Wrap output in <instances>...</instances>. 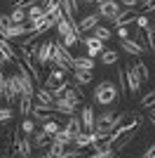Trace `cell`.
Instances as JSON below:
<instances>
[{
  "instance_id": "1",
  "label": "cell",
  "mask_w": 155,
  "mask_h": 158,
  "mask_svg": "<svg viewBox=\"0 0 155 158\" xmlns=\"http://www.w3.org/2000/svg\"><path fill=\"white\" fill-rule=\"evenodd\" d=\"M120 99V90H117L110 80H101L97 85V90H94V102L101 106H110L113 102H117Z\"/></svg>"
},
{
  "instance_id": "2",
  "label": "cell",
  "mask_w": 155,
  "mask_h": 158,
  "mask_svg": "<svg viewBox=\"0 0 155 158\" xmlns=\"http://www.w3.org/2000/svg\"><path fill=\"white\" fill-rule=\"evenodd\" d=\"M73 57L68 52V47L64 43H54V52H52V66H59V69H64V71H73L75 64H73Z\"/></svg>"
},
{
  "instance_id": "3",
  "label": "cell",
  "mask_w": 155,
  "mask_h": 158,
  "mask_svg": "<svg viewBox=\"0 0 155 158\" xmlns=\"http://www.w3.org/2000/svg\"><path fill=\"white\" fill-rule=\"evenodd\" d=\"M139 125H141V116L139 113H120L115 125H113V135H120L125 130H136Z\"/></svg>"
},
{
  "instance_id": "4",
  "label": "cell",
  "mask_w": 155,
  "mask_h": 158,
  "mask_svg": "<svg viewBox=\"0 0 155 158\" xmlns=\"http://www.w3.org/2000/svg\"><path fill=\"white\" fill-rule=\"evenodd\" d=\"M120 12H122V10H120V2H117V0H101V2H99V14H101L103 19L113 21Z\"/></svg>"
},
{
  "instance_id": "5",
  "label": "cell",
  "mask_w": 155,
  "mask_h": 158,
  "mask_svg": "<svg viewBox=\"0 0 155 158\" xmlns=\"http://www.w3.org/2000/svg\"><path fill=\"white\" fill-rule=\"evenodd\" d=\"M125 76H127V87L129 92H139V87H141V76H139V71H136L134 61H129L127 66H125Z\"/></svg>"
},
{
  "instance_id": "6",
  "label": "cell",
  "mask_w": 155,
  "mask_h": 158,
  "mask_svg": "<svg viewBox=\"0 0 155 158\" xmlns=\"http://www.w3.org/2000/svg\"><path fill=\"white\" fill-rule=\"evenodd\" d=\"M115 120H117V116H115L113 111L103 113V116H99V118L94 120V130H99V132H113Z\"/></svg>"
},
{
  "instance_id": "7",
  "label": "cell",
  "mask_w": 155,
  "mask_h": 158,
  "mask_svg": "<svg viewBox=\"0 0 155 158\" xmlns=\"http://www.w3.org/2000/svg\"><path fill=\"white\" fill-rule=\"evenodd\" d=\"M66 73L68 71H64V69H59V66H52V71H50V76L45 78V87H59V85H64L66 83Z\"/></svg>"
},
{
  "instance_id": "8",
  "label": "cell",
  "mask_w": 155,
  "mask_h": 158,
  "mask_svg": "<svg viewBox=\"0 0 155 158\" xmlns=\"http://www.w3.org/2000/svg\"><path fill=\"white\" fill-rule=\"evenodd\" d=\"M19 83H17V73L14 76H10L7 78V85H5V92H2V97H5L7 104H12V102H17L19 99Z\"/></svg>"
},
{
  "instance_id": "9",
  "label": "cell",
  "mask_w": 155,
  "mask_h": 158,
  "mask_svg": "<svg viewBox=\"0 0 155 158\" xmlns=\"http://www.w3.org/2000/svg\"><path fill=\"white\" fill-rule=\"evenodd\" d=\"M134 137H136V130H125V132H120V135H113V139H110V149L120 151V149H125Z\"/></svg>"
},
{
  "instance_id": "10",
  "label": "cell",
  "mask_w": 155,
  "mask_h": 158,
  "mask_svg": "<svg viewBox=\"0 0 155 158\" xmlns=\"http://www.w3.org/2000/svg\"><path fill=\"white\" fill-rule=\"evenodd\" d=\"M28 21H31V28H33L35 33H40V35H42V33H47L52 26H57V24L50 19V14H40V17H35V19H28Z\"/></svg>"
},
{
  "instance_id": "11",
  "label": "cell",
  "mask_w": 155,
  "mask_h": 158,
  "mask_svg": "<svg viewBox=\"0 0 155 158\" xmlns=\"http://www.w3.org/2000/svg\"><path fill=\"white\" fill-rule=\"evenodd\" d=\"M52 52H54V40H42L40 43V47H38V61H40V66L42 64H47V61H52Z\"/></svg>"
},
{
  "instance_id": "12",
  "label": "cell",
  "mask_w": 155,
  "mask_h": 158,
  "mask_svg": "<svg viewBox=\"0 0 155 158\" xmlns=\"http://www.w3.org/2000/svg\"><path fill=\"white\" fill-rule=\"evenodd\" d=\"M82 43L87 45V57H92V59H94L97 54L103 52V40L97 38V35H89V38H85Z\"/></svg>"
},
{
  "instance_id": "13",
  "label": "cell",
  "mask_w": 155,
  "mask_h": 158,
  "mask_svg": "<svg viewBox=\"0 0 155 158\" xmlns=\"http://www.w3.org/2000/svg\"><path fill=\"white\" fill-rule=\"evenodd\" d=\"M110 139H113V132H99V130L92 132V146H94V149H106V146H110Z\"/></svg>"
},
{
  "instance_id": "14",
  "label": "cell",
  "mask_w": 155,
  "mask_h": 158,
  "mask_svg": "<svg viewBox=\"0 0 155 158\" xmlns=\"http://www.w3.org/2000/svg\"><path fill=\"white\" fill-rule=\"evenodd\" d=\"M80 120H82V130L87 132H94V109L92 106H82V111H80Z\"/></svg>"
},
{
  "instance_id": "15",
  "label": "cell",
  "mask_w": 155,
  "mask_h": 158,
  "mask_svg": "<svg viewBox=\"0 0 155 158\" xmlns=\"http://www.w3.org/2000/svg\"><path fill=\"white\" fill-rule=\"evenodd\" d=\"M120 45H122V50L127 54H134V57H141V54H146V50H143L136 40H132V38H122L120 40Z\"/></svg>"
},
{
  "instance_id": "16",
  "label": "cell",
  "mask_w": 155,
  "mask_h": 158,
  "mask_svg": "<svg viewBox=\"0 0 155 158\" xmlns=\"http://www.w3.org/2000/svg\"><path fill=\"white\" fill-rule=\"evenodd\" d=\"M66 102H71V104H82L85 102V92H82V85H78L75 83V87H68V90H66Z\"/></svg>"
},
{
  "instance_id": "17",
  "label": "cell",
  "mask_w": 155,
  "mask_h": 158,
  "mask_svg": "<svg viewBox=\"0 0 155 158\" xmlns=\"http://www.w3.org/2000/svg\"><path fill=\"white\" fill-rule=\"evenodd\" d=\"M99 19H101V14H87V17H82V21L78 24V31L85 33V31H94V26H99Z\"/></svg>"
},
{
  "instance_id": "18",
  "label": "cell",
  "mask_w": 155,
  "mask_h": 158,
  "mask_svg": "<svg viewBox=\"0 0 155 158\" xmlns=\"http://www.w3.org/2000/svg\"><path fill=\"white\" fill-rule=\"evenodd\" d=\"M136 17H139V14L134 12V7H127L125 12H120L115 19H113V24H115V26H127V24H132Z\"/></svg>"
},
{
  "instance_id": "19",
  "label": "cell",
  "mask_w": 155,
  "mask_h": 158,
  "mask_svg": "<svg viewBox=\"0 0 155 158\" xmlns=\"http://www.w3.org/2000/svg\"><path fill=\"white\" fill-rule=\"evenodd\" d=\"M73 78H75L78 85H89L94 76H92L89 69H73Z\"/></svg>"
},
{
  "instance_id": "20",
  "label": "cell",
  "mask_w": 155,
  "mask_h": 158,
  "mask_svg": "<svg viewBox=\"0 0 155 158\" xmlns=\"http://www.w3.org/2000/svg\"><path fill=\"white\" fill-rule=\"evenodd\" d=\"M52 142H54V137H50L45 130H35L33 132V144L40 146V149H45V146H50Z\"/></svg>"
},
{
  "instance_id": "21",
  "label": "cell",
  "mask_w": 155,
  "mask_h": 158,
  "mask_svg": "<svg viewBox=\"0 0 155 158\" xmlns=\"http://www.w3.org/2000/svg\"><path fill=\"white\" fill-rule=\"evenodd\" d=\"M0 52L7 57V61H14L17 57H19V54H17V47H12V45H10V40L2 38V35H0Z\"/></svg>"
},
{
  "instance_id": "22",
  "label": "cell",
  "mask_w": 155,
  "mask_h": 158,
  "mask_svg": "<svg viewBox=\"0 0 155 158\" xmlns=\"http://www.w3.org/2000/svg\"><path fill=\"white\" fill-rule=\"evenodd\" d=\"M19 111H21V116L33 113V94H21L19 97Z\"/></svg>"
},
{
  "instance_id": "23",
  "label": "cell",
  "mask_w": 155,
  "mask_h": 158,
  "mask_svg": "<svg viewBox=\"0 0 155 158\" xmlns=\"http://www.w3.org/2000/svg\"><path fill=\"white\" fill-rule=\"evenodd\" d=\"M54 109H57L59 113H64V116H73V113H75V104L66 102V99H57V102H54Z\"/></svg>"
},
{
  "instance_id": "24",
  "label": "cell",
  "mask_w": 155,
  "mask_h": 158,
  "mask_svg": "<svg viewBox=\"0 0 155 158\" xmlns=\"http://www.w3.org/2000/svg\"><path fill=\"white\" fill-rule=\"evenodd\" d=\"M64 127H66L68 132H71V135H73V139H75V135H78L80 130H82V120H80V118L75 116V113H73V116H68V123H66Z\"/></svg>"
},
{
  "instance_id": "25",
  "label": "cell",
  "mask_w": 155,
  "mask_h": 158,
  "mask_svg": "<svg viewBox=\"0 0 155 158\" xmlns=\"http://www.w3.org/2000/svg\"><path fill=\"white\" fill-rule=\"evenodd\" d=\"M33 97H35V102H42V104H54V97H52L50 87H38Z\"/></svg>"
},
{
  "instance_id": "26",
  "label": "cell",
  "mask_w": 155,
  "mask_h": 158,
  "mask_svg": "<svg viewBox=\"0 0 155 158\" xmlns=\"http://www.w3.org/2000/svg\"><path fill=\"white\" fill-rule=\"evenodd\" d=\"M64 151H66V144H64V142H57V139H54V142L50 144V149L45 151V156H47V158H54V156H64Z\"/></svg>"
},
{
  "instance_id": "27",
  "label": "cell",
  "mask_w": 155,
  "mask_h": 158,
  "mask_svg": "<svg viewBox=\"0 0 155 158\" xmlns=\"http://www.w3.org/2000/svg\"><path fill=\"white\" fill-rule=\"evenodd\" d=\"M75 146H82V149H87V146H92V132H87V130H80L75 135Z\"/></svg>"
},
{
  "instance_id": "28",
  "label": "cell",
  "mask_w": 155,
  "mask_h": 158,
  "mask_svg": "<svg viewBox=\"0 0 155 158\" xmlns=\"http://www.w3.org/2000/svg\"><path fill=\"white\" fill-rule=\"evenodd\" d=\"M14 146H17V135H14V130H10L5 135V149H2V153H5V156L14 153Z\"/></svg>"
},
{
  "instance_id": "29",
  "label": "cell",
  "mask_w": 155,
  "mask_h": 158,
  "mask_svg": "<svg viewBox=\"0 0 155 158\" xmlns=\"http://www.w3.org/2000/svg\"><path fill=\"white\" fill-rule=\"evenodd\" d=\"M57 31H59V35H61V38H64V35H71V33H75V28H73V24L68 19H61L57 24ZM78 35H80V33H78Z\"/></svg>"
},
{
  "instance_id": "30",
  "label": "cell",
  "mask_w": 155,
  "mask_h": 158,
  "mask_svg": "<svg viewBox=\"0 0 155 158\" xmlns=\"http://www.w3.org/2000/svg\"><path fill=\"white\" fill-rule=\"evenodd\" d=\"M73 64H75V69H89V71H94V59L92 57H75L73 59Z\"/></svg>"
},
{
  "instance_id": "31",
  "label": "cell",
  "mask_w": 155,
  "mask_h": 158,
  "mask_svg": "<svg viewBox=\"0 0 155 158\" xmlns=\"http://www.w3.org/2000/svg\"><path fill=\"white\" fill-rule=\"evenodd\" d=\"M134 66H136V71H139V76H141V80H150L148 66L143 64V59H141V57H134Z\"/></svg>"
},
{
  "instance_id": "32",
  "label": "cell",
  "mask_w": 155,
  "mask_h": 158,
  "mask_svg": "<svg viewBox=\"0 0 155 158\" xmlns=\"http://www.w3.org/2000/svg\"><path fill=\"white\" fill-rule=\"evenodd\" d=\"M134 40L143 47V50H146V52H148V38H146V28H139V26H136V31H134Z\"/></svg>"
},
{
  "instance_id": "33",
  "label": "cell",
  "mask_w": 155,
  "mask_h": 158,
  "mask_svg": "<svg viewBox=\"0 0 155 158\" xmlns=\"http://www.w3.org/2000/svg\"><path fill=\"white\" fill-rule=\"evenodd\" d=\"M54 139H57V142H64V144H71V142H73V135L66 130V127H59L57 135H54Z\"/></svg>"
},
{
  "instance_id": "34",
  "label": "cell",
  "mask_w": 155,
  "mask_h": 158,
  "mask_svg": "<svg viewBox=\"0 0 155 158\" xmlns=\"http://www.w3.org/2000/svg\"><path fill=\"white\" fill-rule=\"evenodd\" d=\"M10 17H12V24H24V21L28 19L26 10H21V7H14V12L10 14Z\"/></svg>"
},
{
  "instance_id": "35",
  "label": "cell",
  "mask_w": 155,
  "mask_h": 158,
  "mask_svg": "<svg viewBox=\"0 0 155 158\" xmlns=\"http://www.w3.org/2000/svg\"><path fill=\"white\" fill-rule=\"evenodd\" d=\"M101 61H103V64H115V61H117V52H115V50H103V52H101Z\"/></svg>"
},
{
  "instance_id": "36",
  "label": "cell",
  "mask_w": 155,
  "mask_h": 158,
  "mask_svg": "<svg viewBox=\"0 0 155 158\" xmlns=\"http://www.w3.org/2000/svg\"><path fill=\"white\" fill-rule=\"evenodd\" d=\"M94 35H97V38H101L103 43L113 38V35H110V31H108V28H106V26H101V24H99V26H94Z\"/></svg>"
},
{
  "instance_id": "37",
  "label": "cell",
  "mask_w": 155,
  "mask_h": 158,
  "mask_svg": "<svg viewBox=\"0 0 155 158\" xmlns=\"http://www.w3.org/2000/svg\"><path fill=\"white\" fill-rule=\"evenodd\" d=\"M38 123H47V120H54V111H33Z\"/></svg>"
},
{
  "instance_id": "38",
  "label": "cell",
  "mask_w": 155,
  "mask_h": 158,
  "mask_svg": "<svg viewBox=\"0 0 155 158\" xmlns=\"http://www.w3.org/2000/svg\"><path fill=\"white\" fill-rule=\"evenodd\" d=\"M26 14H28V19H35V17H40V14H45V10H42V2H40V5H35V2H33V5L26 10Z\"/></svg>"
},
{
  "instance_id": "39",
  "label": "cell",
  "mask_w": 155,
  "mask_h": 158,
  "mask_svg": "<svg viewBox=\"0 0 155 158\" xmlns=\"http://www.w3.org/2000/svg\"><path fill=\"white\" fill-rule=\"evenodd\" d=\"M115 149H110V146H106V149H97V151L92 153L94 158H110V156H115Z\"/></svg>"
},
{
  "instance_id": "40",
  "label": "cell",
  "mask_w": 155,
  "mask_h": 158,
  "mask_svg": "<svg viewBox=\"0 0 155 158\" xmlns=\"http://www.w3.org/2000/svg\"><path fill=\"white\" fill-rule=\"evenodd\" d=\"M141 106H143V109H150V106H155V90H150L148 94H143V97H141Z\"/></svg>"
},
{
  "instance_id": "41",
  "label": "cell",
  "mask_w": 155,
  "mask_h": 158,
  "mask_svg": "<svg viewBox=\"0 0 155 158\" xmlns=\"http://www.w3.org/2000/svg\"><path fill=\"white\" fill-rule=\"evenodd\" d=\"M117 90H120V92H129V87H127V76H125V69L117 73Z\"/></svg>"
},
{
  "instance_id": "42",
  "label": "cell",
  "mask_w": 155,
  "mask_h": 158,
  "mask_svg": "<svg viewBox=\"0 0 155 158\" xmlns=\"http://www.w3.org/2000/svg\"><path fill=\"white\" fill-rule=\"evenodd\" d=\"M50 19L54 21V24H59L61 19H66V14H64V10H61V5H59V7H54V10L50 12Z\"/></svg>"
},
{
  "instance_id": "43",
  "label": "cell",
  "mask_w": 155,
  "mask_h": 158,
  "mask_svg": "<svg viewBox=\"0 0 155 158\" xmlns=\"http://www.w3.org/2000/svg\"><path fill=\"white\" fill-rule=\"evenodd\" d=\"M61 125H57V123H54V120H47V123H42V130L47 132V135H50V137H54V135H57V130Z\"/></svg>"
},
{
  "instance_id": "44",
  "label": "cell",
  "mask_w": 155,
  "mask_h": 158,
  "mask_svg": "<svg viewBox=\"0 0 155 158\" xmlns=\"http://www.w3.org/2000/svg\"><path fill=\"white\" fill-rule=\"evenodd\" d=\"M19 127H21V132H24V135H33V132H35V123H33V120H24Z\"/></svg>"
},
{
  "instance_id": "45",
  "label": "cell",
  "mask_w": 155,
  "mask_h": 158,
  "mask_svg": "<svg viewBox=\"0 0 155 158\" xmlns=\"http://www.w3.org/2000/svg\"><path fill=\"white\" fill-rule=\"evenodd\" d=\"M64 156L75 158V156H85V151H82V146H75V149H66V151H64Z\"/></svg>"
},
{
  "instance_id": "46",
  "label": "cell",
  "mask_w": 155,
  "mask_h": 158,
  "mask_svg": "<svg viewBox=\"0 0 155 158\" xmlns=\"http://www.w3.org/2000/svg\"><path fill=\"white\" fill-rule=\"evenodd\" d=\"M78 40H80V35H78V33H71V35H64V45H66V47H71V45H75Z\"/></svg>"
},
{
  "instance_id": "47",
  "label": "cell",
  "mask_w": 155,
  "mask_h": 158,
  "mask_svg": "<svg viewBox=\"0 0 155 158\" xmlns=\"http://www.w3.org/2000/svg\"><path fill=\"white\" fill-rule=\"evenodd\" d=\"M10 118H12V109H10V106L0 109V123H7Z\"/></svg>"
},
{
  "instance_id": "48",
  "label": "cell",
  "mask_w": 155,
  "mask_h": 158,
  "mask_svg": "<svg viewBox=\"0 0 155 158\" xmlns=\"http://www.w3.org/2000/svg\"><path fill=\"white\" fill-rule=\"evenodd\" d=\"M148 24H150V21H148L146 14H139V17H136V26H139V28H146Z\"/></svg>"
},
{
  "instance_id": "49",
  "label": "cell",
  "mask_w": 155,
  "mask_h": 158,
  "mask_svg": "<svg viewBox=\"0 0 155 158\" xmlns=\"http://www.w3.org/2000/svg\"><path fill=\"white\" fill-rule=\"evenodd\" d=\"M10 24H12V17L10 14H0V28H7Z\"/></svg>"
},
{
  "instance_id": "50",
  "label": "cell",
  "mask_w": 155,
  "mask_h": 158,
  "mask_svg": "<svg viewBox=\"0 0 155 158\" xmlns=\"http://www.w3.org/2000/svg\"><path fill=\"white\" fill-rule=\"evenodd\" d=\"M117 38H120V40H122V38H129L127 26H117Z\"/></svg>"
},
{
  "instance_id": "51",
  "label": "cell",
  "mask_w": 155,
  "mask_h": 158,
  "mask_svg": "<svg viewBox=\"0 0 155 158\" xmlns=\"http://www.w3.org/2000/svg\"><path fill=\"white\" fill-rule=\"evenodd\" d=\"M143 10H146V12H153L155 10V0H146V2H143Z\"/></svg>"
},
{
  "instance_id": "52",
  "label": "cell",
  "mask_w": 155,
  "mask_h": 158,
  "mask_svg": "<svg viewBox=\"0 0 155 158\" xmlns=\"http://www.w3.org/2000/svg\"><path fill=\"white\" fill-rule=\"evenodd\" d=\"M143 156H146V158H155V144H153V146H148V149L143 151Z\"/></svg>"
},
{
  "instance_id": "53",
  "label": "cell",
  "mask_w": 155,
  "mask_h": 158,
  "mask_svg": "<svg viewBox=\"0 0 155 158\" xmlns=\"http://www.w3.org/2000/svg\"><path fill=\"white\" fill-rule=\"evenodd\" d=\"M122 2H125L127 7H136V5H139V0H122Z\"/></svg>"
},
{
  "instance_id": "54",
  "label": "cell",
  "mask_w": 155,
  "mask_h": 158,
  "mask_svg": "<svg viewBox=\"0 0 155 158\" xmlns=\"http://www.w3.org/2000/svg\"><path fill=\"white\" fill-rule=\"evenodd\" d=\"M5 64H10V61H7V57L2 52H0V66H5Z\"/></svg>"
},
{
  "instance_id": "55",
  "label": "cell",
  "mask_w": 155,
  "mask_h": 158,
  "mask_svg": "<svg viewBox=\"0 0 155 158\" xmlns=\"http://www.w3.org/2000/svg\"><path fill=\"white\" fill-rule=\"evenodd\" d=\"M148 111H150V120H153V125H155V106H150Z\"/></svg>"
},
{
  "instance_id": "56",
  "label": "cell",
  "mask_w": 155,
  "mask_h": 158,
  "mask_svg": "<svg viewBox=\"0 0 155 158\" xmlns=\"http://www.w3.org/2000/svg\"><path fill=\"white\" fill-rule=\"evenodd\" d=\"M85 2H101V0H85Z\"/></svg>"
},
{
  "instance_id": "57",
  "label": "cell",
  "mask_w": 155,
  "mask_h": 158,
  "mask_svg": "<svg viewBox=\"0 0 155 158\" xmlns=\"http://www.w3.org/2000/svg\"><path fill=\"white\" fill-rule=\"evenodd\" d=\"M139 2H146V0H139Z\"/></svg>"
},
{
  "instance_id": "58",
  "label": "cell",
  "mask_w": 155,
  "mask_h": 158,
  "mask_svg": "<svg viewBox=\"0 0 155 158\" xmlns=\"http://www.w3.org/2000/svg\"><path fill=\"white\" fill-rule=\"evenodd\" d=\"M40 2H45V0H40Z\"/></svg>"
}]
</instances>
